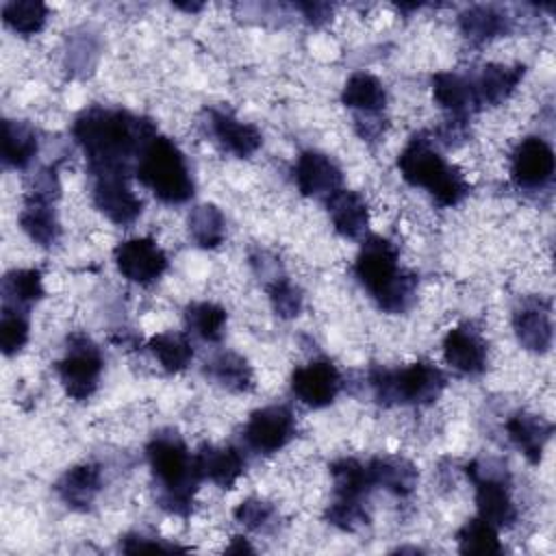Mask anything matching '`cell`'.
Listing matches in <instances>:
<instances>
[{
    "label": "cell",
    "instance_id": "d6a6232c",
    "mask_svg": "<svg viewBox=\"0 0 556 556\" xmlns=\"http://www.w3.org/2000/svg\"><path fill=\"white\" fill-rule=\"evenodd\" d=\"M189 235L200 248H217L226 237V219L215 204H200L189 213Z\"/></svg>",
    "mask_w": 556,
    "mask_h": 556
},
{
    "label": "cell",
    "instance_id": "f546056e",
    "mask_svg": "<svg viewBox=\"0 0 556 556\" xmlns=\"http://www.w3.org/2000/svg\"><path fill=\"white\" fill-rule=\"evenodd\" d=\"M458 24L463 35L478 43L489 41L508 30V17L495 7H486V4L465 9L458 17Z\"/></svg>",
    "mask_w": 556,
    "mask_h": 556
},
{
    "label": "cell",
    "instance_id": "5b68a950",
    "mask_svg": "<svg viewBox=\"0 0 556 556\" xmlns=\"http://www.w3.org/2000/svg\"><path fill=\"white\" fill-rule=\"evenodd\" d=\"M135 178L167 204H182L193 195V178L185 154L159 132L143 146L135 163Z\"/></svg>",
    "mask_w": 556,
    "mask_h": 556
},
{
    "label": "cell",
    "instance_id": "7402d4cb",
    "mask_svg": "<svg viewBox=\"0 0 556 556\" xmlns=\"http://www.w3.org/2000/svg\"><path fill=\"white\" fill-rule=\"evenodd\" d=\"M102 486V473L98 465L83 463L72 469H67L59 482H56V493L59 497L74 510H87L98 491Z\"/></svg>",
    "mask_w": 556,
    "mask_h": 556
},
{
    "label": "cell",
    "instance_id": "4dcf8cb0",
    "mask_svg": "<svg viewBox=\"0 0 556 556\" xmlns=\"http://www.w3.org/2000/svg\"><path fill=\"white\" fill-rule=\"evenodd\" d=\"M330 473L334 480V495L341 500L363 502L367 493L374 489L367 465L354 458H341L330 465Z\"/></svg>",
    "mask_w": 556,
    "mask_h": 556
},
{
    "label": "cell",
    "instance_id": "60d3db41",
    "mask_svg": "<svg viewBox=\"0 0 556 556\" xmlns=\"http://www.w3.org/2000/svg\"><path fill=\"white\" fill-rule=\"evenodd\" d=\"M122 549L124 552H139V549H163V552H176V549H187L180 547L176 543H165L161 539L154 536H146V534H128L122 539Z\"/></svg>",
    "mask_w": 556,
    "mask_h": 556
},
{
    "label": "cell",
    "instance_id": "484cf974",
    "mask_svg": "<svg viewBox=\"0 0 556 556\" xmlns=\"http://www.w3.org/2000/svg\"><path fill=\"white\" fill-rule=\"evenodd\" d=\"M20 226L35 243L43 248L52 245L61 235L54 202L41 200L35 195H24V206L20 211Z\"/></svg>",
    "mask_w": 556,
    "mask_h": 556
},
{
    "label": "cell",
    "instance_id": "4316f807",
    "mask_svg": "<svg viewBox=\"0 0 556 556\" xmlns=\"http://www.w3.org/2000/svg\"><path fill=\"white\" fill-rule=\"evenodd\" d=\"M39 150L37 132L28 122L4 119L2 122V163L11 169H24L30 165Z\"/></svg>",
    "mask_w": 556,
    "mask_h": 556
},
{
    "label": "cell",
    "instance_id": "ffe728a7",
    "mask_svg": "<svg viewBox=\"0 0 556 556\" xmlns=\"http://www.w3.org/2000/svg\"><path fill=\"white\" fill-rule=\"evenodd\" d=\"M521 76H523L521 65L510 67V65H500V63L484 65L476 76H469L480 109L502 104L515 91Z\"/></svg>",
    "mask_w": 556,
    "mask_h": 556
},
{
    "label": "cell",
    "instance_id": "d6986e66",
    "mask_svg": "<svg viewBox=\"0 0 556 556\" xmlns=\"http://www.w3.org/2000/svg\"><path fill=\"white\" fill-rule=\"evenodd\" d=\"M195 463L202 473V480H211L222 489H232L245 469V460L241 452L230 445H224V447L204 445L195 454Z\"/></svg>",
    "mask_w": 556,
    "mask_h": 556
},
{
    "label": "cell",
    "instance_id": "f1b7e54d",
    "mask_svg": "<svg viewBox=\"0 0 556 556\" xmlns=\"http://www.w3.org/2000/svg\"><path fill=\"white\" fill-rule=\"evenodd\" d=\"M204 374L228 391L252 389V367L248 361L235 352H217L204 363Z\"/></svg>",
    "mask_w": 556,
    "mask_h": 556
},
{
    "label": "cell",
    "instance_id": "b9f144b4",
    "mask_svg": "<svg viewBox=\"0 0 556 556\" xmlns=\"http://www.w3.org/2000/svg\"><path fill=\"white\" fill-rule=\"evenodd\" d=\"M300 9L306 13V17L311 20V22H321V20H326L328 17V13H330V7L328 4H319V2H308V4H300Z\"/></svg>",
    "mask_w": 556,
    "mask_h": 556
},
{
    "label": "cell",
    "instance_id": "8992f818",
    "mask_svg": "<svg viewBox=\"0 0 556 556\" xmlns=\"http://www.w3.org/2000/svg\"><path fill=\"white\" fill-rule=\"evenodd\" d=\"M445 382V374L437 365L426 361L413 363L402 369H387L378 365L369 369V384L374 389V395L384 406L430 404L441 395Z\"/></svg>",
    "mask_w": 556,
    "mask_h": 556
},
{
    "label": "cell",
    "instance_id": "e575fe53",
    "mask_svg": "<svg viewBox=\"0 0 556 556\" xmlns=\"http://www.w3.org/2000/svg\"><path fill=\"white\" fill-rule=\"evenodd\" d=\"M460 554H500L502 543L497 528L482 517H473L456 532Z\"/></svg>",
    "mask_w": 556,
    "mask_h": 556
},
{
    "label": "cell",
    "instance_id": "9c48e42d",
    "mask_svg": "<svg viewBox=\"0 0 556 556\" xmlns=\"http://www.w3.org/2000/svg\"><path fill=\"white\" fill-rule=\"evenodd\" d=\"M113 258L119 274L137 285H152L167 269L163 248L150 237H135L117 243Z\"/></svg>",
    "mask_w": 556,
    "mask_h": 556
},
{
    "label": "cell",
    "instance_id": "6da1fadb",
    "mask_svg": "<svg viewBox=\"0 0 556 556\" xmlns=\"http://www.w3.org/2000/svg\"><path fill=\"white\" fill-rule=\"evenodd\" d=\"M72 135L80 146L91 176L135 174V163L143 146L156 135V126L148 117L132 115L124 109L89 106L74 126Z\"/></svg>",
    "mask_w": 556,
    "mask_h": 556
},
{
    "label": "cell",
    "instance_id": "52a82bcc",
    "mask_svg": "<svg viewBox=\"0 0 556 556\" xmlns=\"http://www.w3.org/2000/svg\"><path fill=\"white\" fill-rule=\"evenodd\" d=\"M465 471L476 486L478 517L497 530L513 526L517 521V506L510 497L506 469L495 460H471Z\"/></svg>",
    "mask_w": 556,
    "mask_h": 556
},
{
    "label": "cell",
    "instance_id": "603a6c76",
    "mask_svg": "<svg viewBox=\"0 0 556 556\" xmlns=\"http://www.w3.org/2000/svg\"><path fill=\"white\" fill-rule=\"evenodd\" d=\"M506 432L510 437V441L515 443V447L530 460V463H539L543 456V447L547 443V439L552 437V424L545 421L543 417H536L532 413H515L508 421H506Z\"/></svg>",
    "mask_w": 556,
    "mask_h": 556
},
{
    "label": "cell",
    "instance_id": "3957f363",
    "mask_svg": "<svg viewBox=\"0 0 556 556\" xmlns=\"http://www.w3.org/2000/svg\"><path fill=\"white\" fill-rule=\"evenodd\" d=\"M148 463L159 486V502L174 515L187 517L202 473L185 441L176 432H159L146 447Z\"/></svg>",
    "mask_w": 556,
    "mask_h": 556
},
{
    "label": "cell",
    "instance_id": "d4e9b609",
    "mask_svg": "<svg viewBox=\"0 0 556 556\" xmlns=\"http://www.w3.org/2000/svg\"><path fill=\"white\" fill-rule=\"evenodd\" d=\"M341 102L356 115H380L387 104V91L374 74L354 72L343 85Z\"/></svg>",
    "mask_w": 556,
    "mask_h": 556
},
{
    "label": "cell",
    "instance_id": "7c38bea8",
    "mask_svg": "<svg viewBox=\"0 0 556 556\" xmlns=\"http://www.w3.org/2000/svg\"><path fill=\"white\" fill-rule=\"evenodd\" d=\"M341 384L343 380L339 369L326 358H317L308 365L295 367L291 374V391L302 404L311 408H324L332 404L337 393L341 391Z\"/></svg>",
    "mask_w": 556,
    "mask_h": 556
},
{
    "label": "cell",
    "instance_id": "277c9868",
    "mask_svg": "<svg viewBox=\"0 0 556 556\" xmlns=\"http://www.w3.org/2000/svg\"><path fill=\"white\" fill-rule=\"evenodd\" d=\"M402 178L410 187L426 189L439 206H456L469 193V185L463 174L447 163L428 135H415L397 156Z\"/></svg>",
    "mask_w": 556,
    "mask_h": 556
},
{
    "label": "cell",
    "instance_id": "7a4b0ae2",
    "mask_svg": "<svg viewBox=\"0 0 556 556\" xmlns=\"http://www.w3.org/2000/svg\"><path fill=\"white\" fill-rule=\"evenodd\" d=\"M354 274L382 311L397 315L413 306L417 276L400 267V252L389 239L369 235L354 261Z\"/></svg>",
    "mask_w": 556,
    "mask_h": 556
},
{
    "label": "cell",
    "instance_id": "2e32d148",
    "mask_svg": "<svg viewBox=\"0 0 556 556\" xmlns=\"http://www.w3.org/2000/svg\"><path fill=\"white\" fill-rule=\"evenodd\" d=\"M206 115H208L206 126H208L211 137L226 152H230L239 159H245V156L254 154L261 148L263 137H261V130L254 124L241 122L235 115H230L226 111H217V109H208Z\"/></svg>",
    "mask_w": 556,
    "mask_h": 556
},
{
    "label": "cell",
    "instance_id": "f35d334b",
    "mask_svg": "<svg viewBox=\"0 0 556 556\" xmlns=\"http://www.w3.org/2000/svg\"><path fill=\"white\" fill-rule=\"evenodd\" d=\"M326 519L345 532H354L369 521V515H367L363 502L334 497V502L326 510Z\"/></svg>",
    "mask_w": 556,
    "mask_h": 556
},
{
    "label": "cell",
    "instance_id": "9a60e30c",
    "mask_svg": "<svg viewBox=\"0 0 556 556\" xmlns=\"http://www.w3.org/2000/svg\"><path fill=\"white\" fill-rule=\"evenodd\" d=\"M445 363L467 376L482 374L486 369V343L471 324L454 326L443 339Z\"/></svg>",
    "mask_w": 556,
    "mask_h": 556
},
{
    "label": "cell",
    "instance_id": "83f0119b",
    "mask_svg": "<svg viewBox=\"0 0 556 556\" xmlns=\"http://www.w3.org/2000/svg\"><path fill=\"white\" fill-rule=\"evenodd\" d=\"M43 295L39 269H13L2 278V308L26 311Z\"/></svg>",
    "mask_w": 556,
    "mask_h": 556
},
{
    "label": "cell",
    "instance_id": "30bf717a",
    "mask_svg": "<svg viewBox=\"0 0 556 556\" xmlns=\"http://www.w3.org/2000/svg\"><path fill=\"white\" fill-rule=\"evenodd\" d=\"M295 437V417L287 406H265L250 415L243 439L258 454H274Z\"/></svg>",
    "mask_w": 556,
    "mask_h": 556
},
{
    "label": "cell",
    "instance_id": "ab89813d",
    "mask_svg": "<svg viewBox=\"0 0 556 556\" xmlns=\"http://www.w3.org/2000/svg\"><path fill=\"white\" fill-rule=\"evenodd\" d=\"M235 517L239 523H243L250 530H261L269 523L274 517V506L258 497H248L235 508Z\"/></svg>",
    "mask_w": 556,
    "mask_h": 556
},
{
    "label": "cell",
    "instance_id": "e0dca14e",
    "mask_svg": "<svg viewBox=\"0 0 556 556\" xmlns=\"http://www.w3.org/2000/svg\"><path fill=\"white\" fill-rule=\"evenodd\" d=\"M434 100L454 117L467 122V117L480 111L471 78L456 72H437L432 76Z\"/></svg>",
    "mask_w": 556,
    "mask_h": 556
},
{
    "label": "cell",
    "instance_id": "5bb4252c",
    "mask_svg": "<svg viewBox=\"0 0 556 556\" xmlns=\"http://www.w3.org/2000/svg\"><path fill=\"white\" fill-rule=\"evenodd\" d=\"M293 178L302 195L328 200L332 193L343 189V174L339 165L319 150H304L293 169Z\"/></svg>",
    "mask_w": 556,
    "mask_h": 556
},
{
    "label": "cell",
    "instance_id": "1f68e13d",
    "mask_svg": "<svg viewBox=\"0 0 556 556\" xmlns=\"http://www.w3.org/2000/svg\"><path fill=\"white\" fill-rule=\"evenodd\" d=\"M148 348L169 374L182 371L193 358V345L185 332H159L148 341Z\"/></svg>",
    "mask_w": 556,
    "mask_h": 556
},
{
    "label": "cell",
    "instance_id": "74e56055",
    "mask_svg": "<svg viewBox=\"0 0 556 556\" xmlns=\"http://www.w3.org/2000/svg\"><path fill=\"white\" fill-rule=\"evenodd\" d=\"M269 291V300L274 311L282 317V319H291L295 315H300L302 311V293L300 289L285 276H278L269 282L267 287Z\"/></svg>",
    "mask_w": 556,
    "mask_h": 556
},
{
    "label": "cell",
    "instance_id": "ac0fdd59",
    "mask_svg": "<svg viewBox=\"0 0 556 556\" xmlns=\"http://www.w3.org/2000/svg\"><path fill=\"white\" fill-rule=\"evenodd\" d=\"M513 326L519 343L526 350L543 354L552 348V339H554L552 317H549V308L543 306L541 302L532 300L521 304V308L515 311Z\"/></svg>",
    "mask_w": 556,
    "mask_h": 556
},
{
    "label": "cell",
    "instance_id": "4fadbf2b",
    "mask_svg": "<svg viewBox=\"0 0 556 556\" xmlns=\"http://www.w3.org/2000/svg\"><path fill=\"white\" fill-rule=\"evenodd\" d=\"M93 178V204L104 213L113 224L126 226L132 224L143 208V202L130 189V176L124 174H102Z\"/></svg>",
    "mask_w": 556,
    "mask_h": 556
},
{
    "label": "cell",
    "instance_id": "44dd1931",
    "mask_svg": "<svg viewBox=\"0 0 556 556\" xmlns=\"http://www.w3.org/2000/svg\"><path fill=\"white\" fill-rule=\"evenodd\" d=\"M328 213L334 230L345 239H361L369 226V213L365 200L350 189H339L328 200Z\"/></svg>",
    "mask_w": 556,
    "mask_h": 556
},
{
    "label": "cell",
    "instance_id": "8fae6325",
    "mask_svg": "<svg viewBox=\"0 0 556 556\" xmlns=\"http://www.w3.org/2000/svg\"><path fill=\"white\" fill-rule=\"evenodd\" d=\"M552 146L541 137H526L510 156V178L519 189H541L554 176Z\"/></svg>",
    "mask_w": 556,
    "mask_h": 556
},
{
    "label": "cell",
    "instance_id": "8d00e7d4",
    "mask_svg": "<svg viewBox=\"0 0 556 556\" xmlns=\"http://www.w3.org/2000/svg\"><path fill=\"white\" fill-rule=\"evenodd\" d=\"M28 341V313L2 308L0 317V348L7 356L17 354Z\"/></svg>",
    "mask_w": 556,
    "mask_h": 556
},
{
    "label": "cell",
    "instance_id": "cb8c5ba5",
    "mask_svg": "<svg viewBox=\"0 0 556 556\" xmlns=\"http://www.w3.org/2000/svg\"><path fill=\"white\" fill-rule=\"evenodd\" d=\"M367 471L374 489H387L397 497H406L417 486V469L406 458L378 456L367 463Z\"/></svg>",
    "mask_w": 556,
    "mask_h": 556
},
{
    "label": "cell",
    "instance_id": "d590c367",
    "mask_svg": "<svg viewBox=\"0 0 556 556\" xmlns=\"http://www.w3.org/2000/svg\"><path fill=\"white\" fill-rule=\"evenodd\" d=\"M2 20L20 35H35L48 20V7L39 0H11L2 4Z\"/></svg>",
    "mask_w": 556,
    "mask_h": 556
},
{
    "label": "cell",
    "instance_id": "7bdbcfd3",
    "mask_svg": "<svg viewBox=\"0 0 556 556\" xmlns=\"http://www.w3.org/2000/svg\"><path fill=\"white\" fill-rule=\"evenodd\" d=\"M235 545H230V547H226V552H252V547L245 543V539H241V536H235Z\"/></svg>",
    "mask_w": 556,
    "mask_h": 556
},
{
    "label": "cell",
    "instance_id": "836d02e7",
    "mask_svg": "<svg viewBox=\"0 0 556 556\" xmlns=\"http://www.w3.org/2000/svg\"><path fill=\"white\" fill-rule=\"evenodd\" d=\"M185 324L202 341L217 343L224 337L226 311L213 302H193L185 311Z\"/></svg>",
    "mask_w": 556,
    "mask_h": 556
},
{
    "label": "cell",
    "instance_id": "ba28073f",
    "mask_svg": "<svg viewBox=\"0 0 556 556\" xmlns=\"http://www.w3.org/2000/svg\"><path fill=\"white\" fill-rule=\"evenodd\" d=\"M104 361L100 348L87 334H70L65 356L56 363L59 380L72 400H87L100 382Z\"/></svg>",
    "mask_w": 556,
    "mask_h": 556
}]
</instances>
